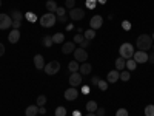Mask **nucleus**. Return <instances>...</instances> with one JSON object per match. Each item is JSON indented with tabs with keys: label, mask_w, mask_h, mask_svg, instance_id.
<instances>
[{
	"label": "nucleus",
	"mask_w": 154,
	"mask_h": 116,
	"mask_svg": "<svg viewBox=\"0 0 154 116\" xmlns=\"http://www.w3.org/2000/svg\"><path fill=\"white\" fill-rule=\"evenodd\" d=\"M137 47L140 51H148L152 47V37L148 34H140L137 37Z\"/></svg>",
	"instance_id": "obj_1"
},
{
	"label": "nucleus",
	"mask_w": 154,
	"mask_h": 116,
	"mask_svg": "<svg viewBox=\"0 0 154 116\" xmlns=\"http://www.w3.org/2000/svg\"><path fill=\"white\" fill-rule=\"evenodd\" d=\"M57 22V17L54 12H46V14H43L40 17V25L43 28H51V27H54Z\"/></svg>",
	"instance_id": "obj_2"
},
{
	"label": "nucleus",
	"mask_w": 154,
	"mask_h": 116,
	"mask_svg": "<svg viewBox=\"0 0 154 116\" xmlns=\"http://www.w3.org/2000/svg\"><path fill=\"white\" fill-rule=\"evenodd\" d=\"M119 53H120V57H123V59H133V56H134V47L131 45V44H122L120 45V48H119Z\"/></svg>",
	"instance_id": "obj_3"
},
{
	"label": "nucleus",
	"mask_w": 154,
	"mask_h": 116,
	"mask_svg": "<svg viewBox=\"0 0 154 116\" xmlns=\"http://www.w3.org/2000/svg\"><path fill=\"white\" fill-rule=\"evenodd\" d=\"M45 73L46 74H49V76H54V74H57L59 73V70H60V63L57 62V60H51L49 63H46L45 65Z\"/></svg>",
	"instance_id": "obj_4"
},
{
	"label": "nucleus",
	"mask_w": 154,
	"mask_h": 116,
	"mask_svg": "<svg viewBox=\"0 0 154 116\" xmlns=\"http://www.w3.org/2000/svg\"><path fill=\"white\" fill-rule=\"evenodd\" d=\"M86 59H88L86 50H83V48H75V50H74V60L83 63V62H86Z\"/></svg>",
	"instance_id": "obj_5"
},
{
	"label": "nucleus",
	"mask_w": 154,
	"mask_h": 116,
	"mask_svg": "<svg viewBox=\"0 0 154 116\" xmlns=\"http://www.w3.org/2000/svg\"><path fill=\"white\" fill-rule=\"evenodd\" d=\"M12 27V19L8 14H0V30H8Z\"/></svg>",
	"instance_id": "obj_6"
},
{
	"label": "nucleus",
	"mask_w": 154,
	"mask_h": 116,
	"mask_svg": "<svg viewBox=\"0 0 154 116\" xmlns=\"http://www.w3.org/2000/svg\"><path fill=\"white\" fill-rule=\"evenodd\" d=\"M102 23H103V17L102 16H93L91 20H89V28L96 31V30L102 28Z\"/></svg>",
	"instance_id": "obj_7"
},
{
	"label": "nucleus",
	"mask_w": 154,
	"mask_h": 116,
	"mask_svg": "<svg viewBox=\"0 0 154 116\" xmlns=\"http://www.w3.org/2000/svg\"><path fill=\"white\" fill-rule=\"evenodd\" d=\"M69 17L72 20H82L85 17V11L82 8H72L69 9Z\"/></svg>",
	"instance_id": "obj_8"
},
{
	"label": "nucleus",
	"mask_w": 154,
	"mask_h": 116,
	"mask_svg": "<svg viewBox=\"0 0 154 116\" xmlns=\"http://www.w3.org/2000/svg\"><path fill=\"white\" fill-rule=\"evenodd\" d=\"M69 85L71 87H79V85H82V74L80 73H71V76H69Z\"/></svg>",
	"instance_id": "obj_9"
},
{
	"label": "nucleus",
	"mask_w": 154,
	"mask_h": 116,
	"mask_svg": "<svg viewBox=\"0 0 154 116\" xmlns=\"http://www.w3.org/2000/svg\"><path fill=\"white\" fill-rule=\"evenodd\" d=\"M133 59L137 62V63H145V62H148V54H146V51H136L134 53V56H133Z\"/></svg>",
	"instance_id": "obj_10"
},
{
	"label": "nucleus",
	"mask_w": 154,
	"mask_h": 116,
	"mask_svg": "<svg viewBox=\"0 0 154 116\" xmlns=\"http://www.w3.org/2000/svg\"><path fill=\"white\" fill-rule=\"evenodd\" d=\"M77 96H79V90H77L75 87H71V88L65 90V99L66 101H74V99H77Z\"/></svg>",
	"instance_id": "obj_11"
},
{
	"label": "nucleus",
	"mask_w": 154,
	"mask_h": 116,
	"mask_svg": "<svg viewBox=\"0 0 154 116\" xmlns=\"http://www.w3.org/2000/svg\"><path fill=\"white\" fill-rule=\"evenodd\" d=\"M120 79V71L119 70H112V71H109L108 73V76H106V81H108V84H114V82H117Z\"/></svg>",
	"instance_id": "obj_12"
},
{
	"label": "nucleus",
	"mask_w": 154,
	"mask_h": 116,
	"mask_svg": "<svg viewBox=\"0 0 154 116\" xmlns=\"http://www.w3.org/2000/svg\"><path fill=\"white\" fill-rule=\"evenodd\" d=\"M34 65L37 70H43L45 68V59L42 54H35L34 56Z\"/></svg>",
	"instance_id": "obj_13"
},
{
	"label": "nucleus",
	"mask_w": 154,
	"mask_h": 116,
	"mask_svg": "<svg viewBox=\"0 0 154 116\" xmlns=\"http://www.w3.org/2000/svg\"><path fill=\"white\" fill-rule=\"evenodd\" d=\"M75 50V44L74 42H65V45L62 47V53L63 54H69V53H74Z\"/></svg>",
	"instance_id": "obj_14"
},
{
	"label": "nucleus",
	"mask_w": 154,
	"mask_h": 116,
	"mask_svg": "<svg viewBox=\"0 0 154 116\" xmlns=\"http://www.w3.org/2000/svg\"><path fill=\"white\" fill-rule=\"evenodd\" d=\"M19 39H20V31H19V30H12V31L8 34V40H9L11 44H17Z\"/></svg>",
	"instance_id": "obj_15"
},
{
	"label": "nucleus",
	"mask_w": 154,
	"mask_h": 116,
	"mask_svg": "<svg viewBox=\"0 0 154 116\" xmlns=\"http://www.w3.org/2000/svg\"><path fill=\"white\" fill-rule=\"evenodd\" d=\"M56 17H57V22H63L65 23L66 22V12H65V8H57L56 11Z\"/></svg>",
	"instance_id": "obj_16"
},
{
	"label": "nucleus",
	"mask_w": 154,
	"mask_h": 116,
	"mask_svg": "<svg viewBox=\"0 0 154 116\" xmlns=\"http://www.w3.org/2000/svg\"><path fill=\"white\" fill-rule=\"evenodd\" d=\"M91 63H88V62H83L82 63V65L79 67V71H80V74L83 76V74H89V73H91Z\"/></svg>",
	"instance_id": "obj_17"
},
{
	"label": "nucleus",
	"mask_w": 154,
	"mask_h": 116,
	"mask_svg": "<svg viewBox=\"0 0 154 116\" xmlns=\"http://www.w3.org/2000/svg\"><path fill=\"white\" fill-rule=\"evenodd\" d=\"M125 67H126V59H123V57L116 59V70L122 71V70H125Z\"/></svg>",
	"instance_id": "obj_18"
},
{
	"label": "nucleus",
	"mask_w": 154,
	"mask_h": 116,
	"mask_svg": "<svg viewBox=\"0 0 154 116\" xmlns=\"http://www.w3.org/2000/svg\"><path fill=\"white\" fill-rule=\"evenodd\" d=\"M37 113H38V105H28L26 111H25L26 116H37Z\"/></svg>",
	"instance_id": "obj_19"
},
{
	"label": "nucleus",
	"mask_w": 154,
	"mask_h": 116,
	"mask_svg": "<svg viewBox=\"0 0 154 116\" xmlns=\"http://www.w3.org/2000/svg\"><path fill=\"white\" fill-rule=\"evenodd\" d=\"M97 108H99V107H97V102H96V101L86 102V111H88V113H96Z\"/></svg>",
	"instance_id": "obj_20"
},
{
	"label": "nucleus",
	"mask_w": 154,
	"mask_h": 116,
	"mask_svg": "<svg viewBox=\"0 0 154 116\" xmlns=\"http://www.w3.org/2000/svg\"><path fill=\"white\" fill-rule=\"evenodd\" d=\"M11 19H12V22H22V19H23V14L19 11V9H14L11 12Z\"/></svg>",
	"instance_id": "obj_21"
},
{
	"label": "nucleus",
	"mask_w": 154,
	"mask_h": 116,
	"mask_svg": "<svg viewBox=\"0 0 154 116\" xmlns=\"http://www.w3.org/2000/svg\"><path fill=\"white\" fill-rule=\"evenodd\" d=\"M57 3L54 2V0H48L46 2V9H48V12H56L57 11Z\"/></svg>",
	"instance_id": "obj_22"
},
{
	"label": "nucleus",
	"mask_w": 154,
	"mask_h": 116,
	"mask_svg": "<svg viewBox=\"0 0 154 116\" xmlns=\"http://www.w3.org/2000/svg\"><path fill=\"white\" fill-rule=\"evenodd\" d=\"M42 42H43V47L45 48H51L53 47V36H43V39H42Z\"/></svg>",
	"instance_id": "obj_23"
},
{
	"label": "nucleus",
	"mask_w": 154,
	"mask_h": 116,
	"mask_svg": "<svg viewBox=\"0 0 154 116\" xmlns=\"http://www.w3.org/2000/svg\"><path fill=\"white\" fill-rule=\"evenodd\" d=\"M79 62L77 60H71L69 63H68V70L71 71V73H75V71H79Z\"/></svg>",
	"instance_id": "obj_24"
},
{
	"label": "nucleus",
	"mask_w": 154,
	"mask_h": 116,
	"mask_svg": "<svg viewBox=\"0 0 154 116\" xmlns=\"http://www.w3.org/2000/svg\"><path fill=\"white\" fill-rule=\"evenodd\" d=\"M83 36H85V39H86V40H93V39L96 37V31L89 28V30L83 31Z\"/></svg>",
	"instance_id": "obj_25"
},
{
	"label": "nucleus",
	"mask_w": 154,
	"mask_h": 116,
	"mask_svg": "<svg viewBox=\"0 0 154 116\" xmlns=\"http://www.w3.org/2000/svg\"><path fill=\"white\" fill-rule=\"evenodd\" d=\"M63 39H65V34H63V33H57V34L53 36V42L54 44H62Z\"/></svg>",
	"instance_id": "obj_26"
},
{
	"label": "nucleus",
	"mask_w": 154,
	"mask_h": 116,
	"mask_svg": "<svg viewBox=\"0 0 154 116\" xmlns=\"http://www.w3.org/2000/svg\"><path fill=\"white\" fill-rule=\"evenodd\" d=\"M136 67H137V62L134 59H126V68L128 70L133 71V70H136Z\"/></svg>",
	"instance_id": "obj_27"
},
{
	"label": "nucleus",
	"mask_w": 154,
	"mask_h": 116,
	"mask_svg": "<svg viewBox=\"0 0 154 116\" xmlns=\"http://www.w3.org/2000/svg\"><path fill=\"white\" fill-rule=\"evenodd\" d=\"M54 116H66V108L65 107H57Z\"/></svg>",
	"instance_id": "obj_28"
},
{
	"label": "nucleus",
	"mask_w": 154,
	"mask_h": 116,
	"mask_svg": "<svg viewBox=\"0 0 154 116\" xmlns=\"http://www.w3.org/2000/svg\"><path fill=\"white\" fill-rule=\"evenodd\" d=\"M130 77H131L130 71H120V79L123 82H128V81H130Z\"/></svg>",
	"instance_id": "obj_29"
},
{
	"label": "nucleus",
	"mask_w": 154,
	"mask_h": 116,
	"mask_svg": "<svg viewBox=\"0 0 154 116\" xmlns=\"http://www.w3.org/2000/svg\"><path fill=\"white\" fill-rule=\"evenodd\" d=\"M97 87H99V90H102V92H105V90H108V81H99Z\"/></svg>",
	"instance_id": "obj_30"
},
{
	"label": "nucleus",
	"mask_w": 154,
	"mask_h": 116,
	"mask_svg": "<svg viewBox=\"0 0 154 116\" xmlns=\"http://www.w3.org/2000/svg\"><path fill=\"white\" fill-rule=\"evenodd\" d=\"M45 104H46V96L40 95V96L37 98V105H38V107H43Z\"/></svg>",
	"instance_id": "obj_31"
},
{
	"label": "nucleus",
	"mask_w": 154,
	"mask_h": 116,
	"mask_svg": "<svg viewBox=\"0 0 154 116\" xmlns=\"http://www.w3.org/2000/svg\"><path fill=\"white\" fill-rule=\"evenodd\" d=\"M145 116H154V105H146L145 107Z\"/></svg>",
	"instance_id": "obj_32"
},
{
	"label": "nucleus",
	"mask_w": 154,
	"mask_h": 116,
	"mask_svg": "<svg viewBox=\"0 0 154 116\" xmlns=\"http://www.w3.org/2000/svg\"><path fill=\"white\" fill-rule=\"evenodd\" d=\"M83 40H85V36H83V34H75L72 42H74V44H82Z\"/></svg>",
	"instance_id": "obj_33"
},
{
	"label": "nucleus",
	"mask_w": 154,
	"mask_h": 116,
	"mask_svg": "<svg viewBox=\"0 0 154 116\" xmlns=\"http://www.w3.org/2000/svg\"><path fill=\"white\" fill-rule=\"evenodd\" d=\"M65 6H66L68 9L75 8V0H65Z\"/></svg>",
	"instance_id": "obj_34"
},
{
	"label": "nucleus",
	"mask_w": 154,
	"mask_h": 116,
	"mask_svg": "<svg viewBox=\"0 0 154 116\" xmlns=\"http://www.w3.org/2000/svg\"><path fill=\"white\" fill-rule=\"evenodd\" d=\"M116 116H130V114H128L126 108H119L117 111H116Z\"/></svg>",
	"instance_id": "obj_35"
},
{
	"label": "nucleus",
	"mask_w": 154,
	"mask_h": 116,
	"mask_svg": "<svg viewBox=\"0 0 154 116\" xmlns=\"http://www.w3.org/2000/svg\"><path fill=\"white\" fill-rule=\"evenodd\" d=\"M122 28H123V30H126V31H130V30H131V22L123 20V22H122Z\"/></svg>",
	"instance_id": "obj_36"
},
{
	"label": "nucleus",
	"mask_w": 154,
	"mask_h": 116,
	"mask_svg": "<svg viewBox=\"0 0 154 116\" xmlns=\"http://www.w3.org/2000/svg\"><path fill=\"white\" fill-rule=\"evenodd\" d=\"M96 2H97V0H86V6L89 9H94L96 8Z\"/></svg>",
	"instance_id": "obj_37"
},
{
	"label": "nucleus",
	"mask_w": 154,
	"mask_h": 116,
	"mask_svg": "<svg viewBox=\"0 0 154 116\" xmlns=\"http://www.w3.org/2000/svg\"><path fill=\"white\" fill-rule=\"evenodd\" d=\"M96 114H97V116H105V108H103V107L97 108V110H96Z\"/></svg>",
	"instance_id": "obj_38"
},
{
	"label": "nucleus",
	"mask_w": 154,
	"mask_h": 116,
	"mask_svg": "<svg viewBox=\"0 0 154 116\" xmlns=\"http://www.w3.org/2000/svg\"><path fill=\"white\" fill-rule=\"evenodd\" d=\"M26 19H29L31 22H35V20H37L35 14H31V12H28V14H26Z\"/></svg>",
	"instance_id": "obj_39"
},
{
	"label": "nucleus",
	"mask_w": 154,
	"mask_h": 116,
	"mask_svg": "<svg viewBox=\"0 0 154 116\" xmlns=\"http://www.w3.org/2000/svg\"><path fill=\"white\" fill-rule=\"evenodd\" d=\"M99 81H100V79H99L97 76H93V77H91V84H93V85H97V84H99Z\"/></svg>",
	"instance_id": "obj_40"
},
{
	"label": "nucleus",
	"mask_w": 154,
	"mask_h": 116,
	"mask_svg": "<svg viewBox=\"0 0 154 116\" xmlns=\"http://www.w3.org/2000/svg\"><path fill=\"white\" fill-rule=\"evenodd\" d=\"M20 25H22V22H12V28H14V30H19Z\"/></svg>",
	"instance_id": "obj_41"
},
{
	"label": "nucleus",
	"mask_w": 154,
	"mask_h": 116,
	"mask_svg": "<svg viewBox=\"0 0 154 116\" xmlns=\"http://www.w3.org/2000/svg\"><path fill=\"white\" fill-rule=\"evenodd\" d=\"M88 45H89V40H86V39H85V40H83V42L80 44V48H83V50H85V48H86Z\"/></svg>",
	"instance_id": "obj_42"
},
{
	"label": "nucleus",
	"mask_w": 154,
	"mask_h": 116,
	"mask_svg": "<svg viewBox=\"0 0 154 116\" xmlns=\"http://www.w3.org/2000/svg\"><path fill=\"white\" fill-rule=\"evenodd\" d=\"M3 54H5V47H3V44H0V57Z\"/></svg>",
	"instance_id": "obj_43"
},
{
	"label": "nucleus",
	"mask_w": 154,
	"mask_h": 116,
	"mask_svg": "<svg viewBox=\"0 0 154 116\" xmlns=\"http://www.w3.org/2000/svg\"><path fill=\"white\" fill-rule=\"evenodd\" d=\"M148 60H149L151 63H154V53H152L151 56H148Z\"/></svg>",
	"instance_id": "obj_44"
},
{
	"label": "nucleus",
	"mask_w": 154,
	"mask_h": 116,
	"mask_svg": "<svg viewBox=\"0 0 154 116\" xmlns=\"http://www.w3.org/2000/svg\"><path fill=\"white\" fill-rule=\"evenodd\" d=\"M38 111H40V114H43V113H46V108H43V107H38Z\"/></svg>",
	"instance_id": "obj_45"
},
{
	"label": "nucleus",
	"mask_w": 154,
	"mask_h": 116,
	"mask_svg": "<svg viewBox=\"0 0 154 116\" xmlns=\"http://www.w3.org/2000/svg\"><path fill=\"white\" fill-rule=\"evenodd\" d=\"M88 92H89L88 87H83V88H82V93H88Z\"/></svg>",
	"instance_id": "obj_46"
},
{
	"label": "nucleus",
	"mask_w": 154,
	"mask_h": 116,
	"mask_svg": "<svg viewBox=\"0 0 154 116\" xmlns=\"http://www.w3.org/2000/svg\"><path fill=\"white\" fill-rule=\"evenodd\" d=\"M85 116H97V114H96V113H86Z\"/></svg>",
	"instance_id": "obj_47"
},
{
	"label": "nucleus",
	"mask_w": 154,
	"mask_h": 116,
	"mask_svg": "<svg viewBox=\"0 0 154 116\" xmlns=\"http://www.w3.org/2000/svg\"><path fill=\"white\" fill-rule=\"evenodd\" d=\"M72 114H74V116H80V113H79V111H77V110H75V111H74Z\"/></svg>",
	"instance_id": "obj_48"
},
{
	"label": "nucleus",
	"mask_w": 154,
	"mask_h": 116,
	"mask_svg": "<svg viewBox=\"0 0 154 116\" xmlns=\"http://www.w3.org/2000/svg\"><path fill=\"white\" fill-rule=\"evenodd\" d=\"M99 3H106V0H97Z\"/></svg>",
	"instance_id": "obj_49"
},
{
	"label": "nucleus",
	"mask_w": 154,
	"mask_h": 116,
	"mask_svg": "<svg viewBox=\"0 0 154 116\" xmlns=\"http://www.w3.org/2000/svg\"><path fill=\"white\" fill-rule=\"evenodd\" d=\"M151 37H152V40H154V34H152V36H151Z\"/></svg>",
	"instance_id": "obj_50"
},
{
	"label": "nucleus",
	"mask_w": 154,
	"mask_h": 116,
	"mask_svg": "<svg viewBox=\"0 0 154 116\" xmlns=\"http://www.w3.org/2000/svg\"><path fill=\"white\" fill-rule=\"evenodd\" d=\"M0 6H2V0H0Z\"/></svg>",
	"instance_id": "obj_51"
},
{
	"label": "nucleus",
	"mask_w": 154,
	"mask_h": 116,
	"mask_svg": "<svg viewBox=\"0 0 154 116\" xmlns=\"http://www.w3.org/2000/svg\"><path fill=\"white\" fill-rule=\"evenodd\" d=\"M152 50H154V45H152Z\"/></svg>",
	"instance_id": "obj_52"
}]
</instances>
